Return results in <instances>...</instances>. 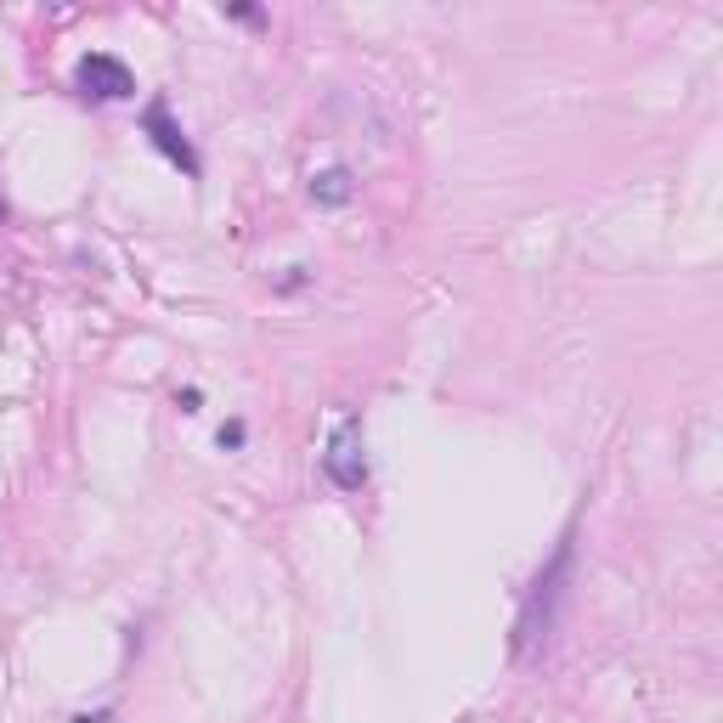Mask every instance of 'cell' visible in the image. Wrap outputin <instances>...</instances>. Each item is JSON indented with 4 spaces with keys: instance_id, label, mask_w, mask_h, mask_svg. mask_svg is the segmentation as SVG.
Segmentation results:
<instances>
[{
    "instance_id": "3957f363",
    "label": "cell",
    "mask_w": 723,
    "mask_h": 723,
    "mask_svg": "<svg viewBox=\"0 0 723 723\" xmlns=\"http://www.w3.org/2000/svg\"><path fill=\"white\" fill-rule=\"evenodd\" d=\"M74 91L91 102H125V97H136V74L113 52H86L74 63Z\"/></svg>"
},
{
    "instance_id": "7a4b0ae2",
    "label": "cell",
    "mask_w": 723,
    "mask_h": 723,
    "mask_svg": "<svg viewBox=\"0 0 723 723\" xmlns=\"http://www.w3.org/2000/svg\"><path fill=\"white\" fill-rule=\"evenodd\" d=\"M323 475L334 480L340 492H362V487H368V453H362V419H356V413H345V419L329 430Z\"/></svg>"
},
{
    "instance_id": "8992f818",
    "label": "cell",
    "mask_w": 723,
    "mask_h": 723,
    "mask_svg": "<svg viewBox=\"0 0 723 723\" xmlns=\"http://www.w3.org/2000/svg\"><path fill=\"white\" fill-rule=\"evenodd\" d=\"M215 441H221V453H237V447L249 441V424H244V419H226V424L215 430Z\"/></svg>"
},
{
    "instance_id": "9c48e42d",
    "label": "cell",
    "mask_w": 723,
    "mask_h": 723,
    "mask_svg": "<svg viewBox=\"0 0 723 723\" xmlns=\"http://www.w3.org/2000/svg\"><path fill=\"white\" fill-rule=\"evenodd\" d=\"M74 723H108V712H79Z\"/></svg>"
},
{
    "instance_id": "52a82bcc",
    "label": "cell",
    "mask_w": 723,
    "mask_h": 723,
    "mask_svg": "<svg viewBox=\"0 0 723 723\" xmlns=\"http://www.w3.org/2000/svg\"><path fill=\"white\" fill-rule=\"evenodd\" d=\"M176 408H181V413H198V408H204V396H198V390H181Z\"/></svg>"
},
{
    "instance_id": "ba28073f",
    "label": "cell",
    "mask_w": 723,
    "mask_h": 723,
    "mask_svg": "<svg viewBox=\"0 0 723 723\" xmlns=\"http://www.w3.org/2000/svg\"><path fill=\"white\" fill-rule=\"evenodd\" d=\"M226 18H237V23H260V7H226Z\"/></svg>"
},
{
    "instance_id": "5b68a950",
    "label": "cell",
    "mask_w": 723,
    "mask_h": 723,
    "mask_svg": "<svg viewBox=\"0 0 723 723\" xmlns=\"http://www.w3.org/2000/svg\"><path fill=\"white\" fill-rule=\"evenodd\" d=\"M311 198L323 210H340V204H351V198H356V176L345 165H334V170H323V176L311 181Z\"/></svg>"
},
{
    "instance_id": "6da1fadb",
    "label": "cell",
    "mask_w": 723,
    "mask_h": 723,
    "mask_svg": "<svg viewBox=\"0 0 723 723\" xmlns=\"http://www.w3.org/2000/svg\"><path fill=\"white\" fill-rule=\"evenodd\" d=\"M566 577H571V532L559 537V548H554V559L532 577V588H526V599H520V622H514V656H532L543 638H548V627H554V611H559V599H566Z\"/></svg>"
},
{
    "instance_id": "277c9868",
    "label": "cell",
    "mask_w": 723,
    "mask_h": 723,
    "mask_svg": "<svg viewBox=\"0 0 723 723\" xmlns=\"http://www.w3.org/2000/svg\"><path fill=\"white\" fill-rule=\"evenodd\" d=\"M142 131L153 136V147L165 153V158H170V165H176L187 181H198V176H204V158H198V153H192V142L181 136V125L170 119V102H165V97H153V102L142 108Z\"/></svg>"
}]
</instances>
